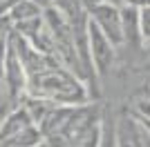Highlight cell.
<instances>
[{
	"label": "cell",
	"mask_w": 150,
	"mask_h": 147,
	"mask_svg": "<svg viewBox=\"0 0 150 147\" xmlns=\"http://www.w3.org/2000/svg\"><path fill=\"white\" fill-rule=\"evenodd\" d=\"M101 105H54L36 127L47 147H96L103 125Z\"/></svg>",
	"instance_id": "obj_1"
},
{
	"label": "cell",
	"mask_w": 150,
	"mask_h": 147,
	"mask_svg": "<svg viewBox=\"0 0 150 147\" xmlns=\"http://www.w3.org/2000/svg\"><path fill=\"white\" fill-rule=\"evenodd\" d=\"M25 94L47 98L56 105H81L92 100L88 85L74 71H69L56 56H50L43 67L27 76Z\"/></svg>",
	"instance_id": "obj_2"
},
{
	"label": "cell",
	"mask_w": 150,
	"mask_h": 147,
	"mask_svg": "<svg viewBox=\"0 0 150 147\" xmlns=\"http://www.w3.org/2000/svg\"><path fill=\"white\" fill-rule=\"evenodd\" d=\"M88 51H90V62H92L96 78H103L114 69L117 58H119V49L101 34L99 27L92 20L88 22Z\"/></svg>",
	"instance_id": "obj_3"
},
{
	"label": "cell",
	"mask_w": 150,
	"mask_h": 147,
	"mask_svg": "<svg viewBox=\"0 0 150 147\" xmlns=\"http://www.w3.org/2000/svg\"><path fill=\"white\" fill-rule=\"evenodd\" d=\"M0 74H2V80H5V89L11 98L13 107L20 103V98L25 96V89H27V76H25V69H23V62H20L18 54L11 45V38L7 43L5 49V56H2V65H0Z\"/></svg>",
	"instance_id": "obj_4"
},
{
	"label": "cell",
	"mask_w": 150,
	"mask_h": 147,
	"mask_svg": "<svg viewBox=\"0 0 150 147\" xmlns=\"http://www.w3.org/2000/svg\"><path fill=\"white\" fill-rule=\"evenodd\" d=\"M88 13H90V20L99 27L101 34L117 49H121L123 36H121V11H119V7L112 5V2H105V0H99V2H94L88 9Z\"/></svg>",
	"instance_id": "obj_5"
},
{
	"label": "cell",
	"mask_w": 150,
	"mask_h": 147,
	"mask_svg": "<svg viewBox=\"0 0 150 147\" xmlns=\"http://www.w3.org/2000/svg\"><path fill=\"white\" fill-rule=\"evenodd\" d=\"M121 11V36H123V45L132 51H148V45L141 38L139 31V5H123L119 7Z\"/></svg>",
	"instance_id": "obj_6"
},
{
	"label": "cell",
	"mask_w": 150,
	"mask_h": 147,
	"mask_svg": "<svg viewBox=\"0 0 150 147\" xmlns=\"http://www.w3.org/2000/svg\"><path fill=\"white\" fill-rule=\"evenodd\" d=\"M29 125H34V123H31L27 109L18 103L9 114H7V116L0 118V141L7 138V136H11V134H18L20 129L29 127Z\"/></svg>",
	"instance_id": "obj_7"
},
{
	"label": "cell",
	"mask_w": 150,
	"mask_h": 147,
	"mask_svg": "<svg viewBox=\"0 0 150 147\" xmlns=\"http://www.w3.org/2000/svg\"><path fill=\"white\" fill-rule=\"evenodd\" d=\"M43 16V9L38 5H34L31 0H16L9 9H7V20L11 24L16 22H25V20H31V18H38Z\"/></svg>",
	"instance_id": "obj_8"
},
{
	"label": "cell",
	"mask_w": 150,
	"mask_h": 147,
	"mask_svg": "<svg viewBox=\"0 0 150 147\" xmlns=\"http://www.w3.org/2000/svg\"><path fill=\"white\" fill-rule=\"evenodd\" d=\"M43 141V136L38 132L36 125H29V127L20 129L18 134H11L0 141V147H34Z\"/></svg>",
	"instance_id": "obj_9"
},
{
	"label": "cell",
	"mask_w": 150,
	"mask_h": 147,
	"mask_svg": "<svg viewBox=\"0 0 150 147\" xmlns=\"http://www.w3.org/2000/svg\"><path fill=\"white\" fill-rule=\"evenodd\" d=\"M96 147H117L114 145V127L112 120H108V116L103 114V125H101V138Z\"/></svg>",
	"instance_id": "obj_10"
},
{
	"label": "cell",
	"mask_w": 150,
	"mask_h": 147,
	"mask_svg": "<svg viewBox=\"0 0 150 147\" xmlns=\"http://www.w3.org/2000/svg\"><path fill=\"white\" fill-rule=\"evenodd\" d=\"M139 31L144 43L148 45L150 40V7L148 5H139Z\"/></svg>",
	"instance_id": "obj_11"
},
{
	"label": "cell",
	"mask_w": 150,
	"mask_h": 147,
	"mask_svg": "<svg viewBox=\"0 0 150 147\" xmlns=\"http://www.w3.org/2000/svg\"><path fill=\"white\" fill-rule=\"evenodd\" d=\"M31 2H34V5H38L40 9H47V7H52L50 0H31Z\"/></svg>",
	"instance_id": "obj_12"
},
{
	"label": "cell",
	"mask_w": 150,
	"mask_h": 147,
	"mask_svg": "<svg viewBox=\"0 0 150 147\" xmlns=\"http://www.w3.org/2000/svg\"><path fill=\"white\" fill-rule=\"evenodd\" d=\"M34 147H47V145H45V143L40 141V143H38V145H34Z\"/></svg>",
	"instance_id": "obj_13"
}]
</instances>
